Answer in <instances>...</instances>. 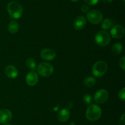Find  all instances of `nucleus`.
<instances>
[{
    "label": "nucleus",
    "instance_id": "obj_1",
    "mask_svg": "<svg viewBox=\"0 0 125 125\" xmlns=\"http://www.w3.org/2000/svg\"><path fill=\"white\" fill-rule=\"evenodd\" d=\"M7 9L12 18H19L23 14V7L21 5L16 1H11L7 4Z\"/></svg>",
    "mask_w": 125,
    "mask_h": 125
},
{
    "label": "nucleus",
    "instance_id": "obj_2",
    "mask_svg": "<svg viewBox=\"0 0 125 125\" xmlns=\"http://www.w3.org/2000/svg\"><path fill=\"white\" fill-rule=\"evenodd\" d=\"M102 114V110L98 105L92 104L87 108L85 112V116L89 121H95L100 119Z\"/></svg>",
    "mask_w": 125,
    "mask_h": 125
},
{
    "label": "nucleus",
    "instance_id": "obj_3",
    "mask_svg": "<svg viewBox=\"0 0 125 125\" xmlns=\"http://www.w3.org/2000/svg\"><path fill=\"white\" fill-rule=\"evenodd\" d=\"M107 71V64L105 61H99L95 62L92 67V73L95 77H101Z\"/></svg>",
    "mask_w": 125,
    "mask_h": 125
},
{
    "label": "nucleus",
    "instance_id": "obj_4",
    "mask_svg": "<svg viewBox=\"0 0 125 125\" xmlns=\"http://www.w3.org/2000/svg\"><path fill=\"white\" fill-rule=\"evenodd\" d=\"M95 41L100 46H106L111 41V36L105 31H100L95 34Z\"/></svg>",
    "mask_w": 125,
    "mask_h": 125
},
{
    "label": "nucleus",
    "instance_id": "obj_5",
    "mask_svg": "<svg viewBox=\"0 0 125 125\" xmlns=\"http://www.w3.org/2000/svg\"><path fill=\"white\" fill-rule=\"evenodd\" d=\"M37 72L40 75L43 77H48L53 73V66L48 62H41L37 66Z\"/></svg>",
    "mask_w": 125,
    "mask_h": 125
},
{
    "label": "nucleus",
    "instance_id": "obj_6",
    "mask_svg": "<svg viewBox=\"0 0 125 125\" xmlns=\"http://www.w3.org/2000/svg\"><path fill=\"white\" fill-rule=\"evenodd\" d=\"M87 19L89 22L94 25L99 24L101 22L103 18V15L100 11L92 10L87 13Z\"/></svg>",
    "mask_w": 125,
    "mask_h": 125
},
{
    "label": "nucleus",
    "instance_id": "obj_7",
    "mask_svg": "<svg viewBox=\"0 0 125 125\" xmlns=\"http://www.w3.org/2000/svg\"><path fill=\"white\" fill-rule=\"evenodd\" d=\"M109 98V94L107 90L104 89L98 91L94 96V100L98 104H103Z\"/></svg>",
    "mask_w": 125,
    "mask_h": 125
},
{
    "label": "nucleus",
    "instance_id": "obj_8",
    "mask_svg": "<svg viewBox=\"0 0 125 125\" xmlns=\"http://www.w3.org/2000/svg\"><path fill=\"white\" fill-rule=\"evenodd\" d=\"M111 34L114 38L120 39L125 35V29L122 26L117 25L112 27L111 30Z\"/></svg>",
    "mask_w": 125,
    "mask_h": 125
},
{
    "label": "nucleus",
    "instance_id": "obj_9",
    "mask_svg": "<svg viewBox=\"0 0 125 125\" xmlns=\"http://www.w3.org/2000/svg\"><path fill=\"white\" fill-rule=\"evenodd\" d=\"M40 56L43 60L46 61H51L56 58V52L53 50L50 49H45L40 52Z\"/></svg>",
    "mask_w": 125,
    "mask_h": 125
},
{
    "label": "nucleus",
    "instance_id": "obj_10",
    "mask_svg": "<svg viewBox=\"0 0 125 125\" xmlns=\"http://www.w3.org/2000/svg\"><path fill=\"white\" fill-rule=\"evenodd\" d=\"M12 113L9 110L2 109L0 110V123L2 124L8 123L12 120Z\"/></svg>",
    "mask_w": 125,
    "mask_h": 125
},
{
    "label": "nucleus",
    "instance_id": "obj_11",
    "mask_svg": "<svg viewBox=\"0 0 125 125\" xmlns=\"http://www.w3.org/2000/svg\"><path fill=\"white\" fill-rule=\"evenodd\" d=\"M39 76L35 71H31L26 76V82L29 86H34L38 83Z\"/></svg>",
    "mask_w": 125,
    "mask_h": 125
},
{
    "label": "nucleus",
    "instance_id": "obj_12",
    "mask_svg": "<svg viewBox=\"0 0 125 125\" xmlns=\"http://www.w3.org/2000/svg\"><path fill=\"white\" fill-rule=\"evenodd\" d=\"M4 73L7 77L10 78H15L18 75V71L15 66L9 65L6 67Z\"/></svg>",
    "mask_w": 125,
    "mask_h": 125
},
{
    "label": "nucleus",
    "instance_id": "obj_13",
    "mask_svg": "<svg viewBox=\"0 0 125 125\" xmlns=\"http://www.w3.org/2000/svg\"><path fill=\"white\" fill-rule=\"evenodd\" d=\"M86 25V19L84 16H78L74 19L73 22V26L74 29L77 30H80L84 28Z\"/></svg>",
    "mask_w": 125,
    "mask_h": 125
},
{
    "label": "nucleus",
    "instance_id": "obj_14",
    "mask_svg": "<svg viewBox=\"0 0 125 125\" xmlns=\"http://www.w3.org/2000/svg\"><path fill=\"white\" fill-rule=\"evenodd\" d=\"M70 113L68 109H63L59 112L57 113V119L61 122H65L68 120Z\"/></svg>",
    "mask_w": 125,
    "mask_h": 125
},
{
    "label": "nucleus",
    "instance_id": "obj_15",
    "mask_svg": "<svg viewBox=\"0 0 125 125\" xmlns=\"http://www.w3.org/2000/svg\"><path fill=\"white\" fill-rule=\"evenodd\" d=\"M8 30L12 34L17 33L19 30V25L16 21H12L8 25Z\"/></svg>",
    "mask_w": 125,
    "mask_h": 125
},
{
    "label": "nucleus",
    "instance_id": "obj_16",
    "mask_svg": "<svg viewBox=\"0 0 125 125\" xmlns=\"http://www.w3.org/2000/svg\"><path fill=\"white\" fill-rule=\"evenodd\" d=\"M122 50H123V46L120 43H115L111 47V51L114 55H119L122 53Z\"/></svg>",
    "mask_w": 125,
    "mask_h": 125
},
{
    "label": "nucleus",
    "instance_id": "obj_17",
    "mask_svg": "<svg viewBox=\"0 0 125 125\" xmlns=\"http://www.w3.org/2000/svg\"><path fill=\"white\" fill-rule=\"evenodd\" d=\"M96 80L95 77H86L85 79L84 80V85L87 87H89V88H92V87H94L95 84H96Z\"/></svg>",
    "mask_w": 125,
    "mask_h": 125
},
{
    "label": "nucleus",
    "instance_id": "obj_18",
    "mask_svg": "<svg viewBox=\"0 0 125 125\" xmlns=\"http://www.w3.org/2000/svg\"><path fill=\"white\" fill-rule=\"evenodd\" d=\"M26 65L27 67H28V69H29L31 71H34L36 69V63H35V61H34V59L31 58H28V60L26 61Z\"/></svg>",
    "mask_w": 125,
    "mask_h": 125
},
{
    "label": "nucleus",
    "instance_id": "obj_19",
    "mask_svg": "<svg viewBox=\"0 0 125 125\" xmlns=\"http://www.w3.org/2000/svg\"><path fill=\"white\" fill-rule=\"evenodd\" d=\"M112 25V22L109 18H106V19L104 20L102 22V24H101V27L103 29H109Z\"/></svg>",
    "mask_w": 125,
    "mask_h": 125
},
{
    "label": "nucleus",
    "instance_id": "obj_20",
    "mask_svg": "<svg viewBox=\"0 0 125 125\" xmlns=\"http://www.w3.org/2000/svg\"><path fill=\"white\" fill-rule=\"evenodd\" d=\"M83 101L86 104H90L93 101V98L90 94H85L83 96Z\"/></svg>",
    "mask_w": 125,
    "mask_h": 125
},
{
    "label": "nucleus",
    "instance_id": "obj_21",
    "mask_svg": "<svg viewBox=\"0 0 125 125\" xmlns=\"http://www.w3.org/2000/svg\"><path fill=\"white\" fill-rule=\"evenodd\" d=\"M118 98L124 101L125 100V88H123L118 93Z\"/></svg>",
    "mask_w": 125,
    "mask_h": 125
},
{
    "label": "nucleus",
    "instance_id": "obj_22",
    "mask_svg": "<svg viewBox=\"0 0 125 125\" xmlns=\"http://www.w3.org/2000/svg\"><path fill=\"white\" fill-rule=\"evenodd\" d=\"M84 1L87 5H90V6H94L99 2V0H84Z\"/></svg>",
    "mask_w": 125,
    "mask_h": 125
},
{
    "label": "nucleus",
    "instance_id": "obj_23",
    "mask_svg": "<svg viewBox=\"0 0 125 125\" xmlns=\"http://www.w3.org/2000/svg\"><path fill=\"white\" fill-rule=\"evenodd\" d=\"M119 66L123 71L125 70V56H123L122 58L120 59L119 62Z\"/></svg>",
    "mask_w": 125,
    "mask_h": 125
},
{
    "label": "nucleus",
    "instance_id": "obj_24",
    "mask_svg": "<svg viewBox=\"0 0 125 125\" xmlns=\"http://www.w3.org/2000/svg\"><path fill=\"white\" fill-rule=\"evenodd\" d=\"M81 11H83L84 13H86V12H87L88 11H89V7L87 4H83L82 5L81 7Z\"/></svg>",
    "mask_w": 125,
    "mask_h": 125
},
{
    "label": "nucleus",
    "instance_id": "obj_25",
    "mask_svg": "<svg viewBox=\"0 0 125 125\" xmlns=\"http://www.w3.org/2000/svg\"><path fill=\"white\" fill-rule=\"evenodd\" d=\"M125 114H123L119 120V125H125Z\"/></svg>",
    "mask_w": 125,
    "mask_h": 125
},
{
    "label": "nucleus",
    "instance_id": "obj_26",
    "mask_svg": "<svg viewBox=\"0 0 125 125\" xmlns=\"http://www.w3.org/2000/svg\"><path fill=\"white\" fill-rule=\"evenodd\" d=\"M112 1H113V0H102L103 2H104V3H107V4L111 3V2H112Z\"/></svg>",
    "mask_w": 125,
    "mask_h": 125
},
{
    "label": "nucleus",
    "instance_id": "obj_27",
    "mask_svg": "<svg viewBox=\"0 0 125 125\" xmlns=\"http://www.w3.org/2000/svg\"><path fill=\"white\" fill-rule=\"evenodd\" d=\"M67 106H68V109H70V108H72V106H73V104H72V102H69L68 103V105H67Z\"/></svg>",
    "mask_w": 125,
    "mask_h": 125
},
{
    "label": "nucleus",
    "instance_id": "obj_28",
    "mask_svg": "<svg viewBox=\"0 0 125 125\" xmlns=\"http://www.w3.org/2000/svg\"><path fill=\"white\" fill-rule=\"evenodd\" d=\"M70 125H75V123H74V122H73H73L71 123Z\"/></svg>",
    "mask_w": 125,
    "mask_h": 125
},
{
    "label": "nucleus",
    "instance_id": "obj_29",
    "mask_svg": "<svg viewBox=\"0 0 125 125\" xmlns=\"http://www.w3.org/2000/svg\"><path fill=\"white\" fill-rule=\"evenodd\" d=\"M71 1H73V2H77V1H79V0H71Z\"/></svg>",
    "mask_w": 125,
    "mask_h": 125
},
{
    "label": "nucleus",
    "instance_id": "obj_30",
    "mask_svg": "<svg viewBox=\"0 0 125 125\" xmlns=\"http://www.w3.org/2000/svg\"></svg>",
    "mask_w": 125,
    "mask_h": 125
}]
</instances>
